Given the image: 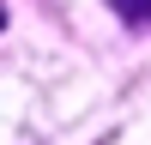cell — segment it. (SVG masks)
Here are the masks:
<instances>
[{"mask_svg":"<svg viewBox=\"0 0 151 145\" xmlns=\"http://www.w3.org/2000/svg\"><path fill=\"white\" fill-rule=\"evenodd\" d=\"M115 12L127 24H151V0H115Z\"/></svg>","mask_w":151,"mask_h":145,"instance_id":"cell-1","label":"cell"},{"mask_svg":"<svg viewBox=\"0 0 151 145\" xmlns=\"http://www.w3.org/2000/svg\"><path fill=\"white\" fill-rule=\"evenodd\" d=\"M0 24H6V6H0Z\"/></svg>","mask_w":151,"mask_h":145,"instance_id":"cell-2","label":"cell"}]
</instances>
